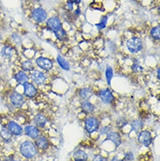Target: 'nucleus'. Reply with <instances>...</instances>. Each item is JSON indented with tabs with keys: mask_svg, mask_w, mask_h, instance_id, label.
<instances>
[{
	"mask_svg": "<svg viewBox=\"0 0 160 161\" xmlns=\"http://www.w3.org/2000/svg\"><path fill=\"white\" fill-rule=\"evenodd\" d=\"M19 153L25 159H32L38 154V149L32 140H25L20 144Z\"/></svg>",
	"mask_w": 160,
	"mask_h": 161,
	"instance_id": "1",
	"label": "nucleus"
},
{
	"mask_svg": "<svg viewBox=\"0 0 160 161\" xmlns=\"http://www.w3.org/2000/svg\"><path fill=\"white\" fill-rule=\"evenodd\" d=\"M30 80L36 87L44 86L47 83L49 80V76L47 73L44 72L40 69H34L32 72L30 73Z\"/></svg>",
	"mask_w": 160,
	"mask_h": 161,
	"instance_id": "2",
	"label": "nucleus"
},
{
	"mask_svg": "<svg viewBox=\"0 0 160 161\" xmlns=\"http://www.w3.org/2000/svg\"><path fill=\"white\" fill-rule=\"evenodd\" d=\"M126 48L131 54H136L144 49V42L141 38L133 36L126 41Z\"/></svg>",
	"mask_w": 160,
	"mask_h": 161,
	"instance_id": "3",
	"label": "nucleus"
},
{
	"mask_svg": "<svg viewBox=\"0 0 160 161\" xmlns=\"http://www.w3.org/2000/svg\"><path fill=\"white\" fill-rule=\"evenodd\" d=\"M8 102L14 109H21L25 103V97L23 94H21L15 89H12L9 93Z\"/></svg>",
	"mask_w": 160,
	"mask_h": 161,
	"instance_id": "4",
	"label": "nucleus"
},
{
	"mask_svg": "<svg viewBox=\"0 0 160 161\" xmlns=\"http://www.w3.org/2000/svg\"><path fill=\"white\" fill-rule=\"evenodd\" d=\"M101 127V121L95 115H89L84 122V129L86 132L88 134H92L98 131Z\"/></svg>",
	"mask_w": 160,
	"mask_h": 161,
	"instance_id": "5",
	"label": "nucleus"
},
{
	"mask_svg": "<svg viewBox=\"0 0 160 161\" xmlns=\"http://www.w3.org/2000/svg\"><path fill=\"white\" fill-rule=\"evenodd\" d=\"M96 96L98 97L101 103L105 105H112L116 101V97L109 88L100 89L96 93Z\"/></svg>",
	"mask_w": 160,
	"mask_h": 161,
	"instance_id": "6",
	"label": "nucleus"
},
{
	"mask_svg": "<svg viewBox=\"0 0 160 161\" xmlns=\"http://www.w3.org/2000/svg\"><path fill=\"white\" fill-rule=\"evenodd\" d=\"M35 65L36 67L40 70L44 72H50L54 68V61L45 56H39L35 59Z\"/></svg>",
	"mask_w": 160,
	"mask_h": 161,
	"instance_id": "7",
	"label": "nucleus"
},
{
	"mask_svg": "<svg viewBox=\"0 0 160 161\" xmlns=\"http://www.w3.org/2000/svg\"><path fill=\"white\" fill-rule=\"evenodd\" d=\"M16 55V46H14L12 42H6L2 46L0 50V56L3 59L5 60H11Z\"/></svg>",
	"mask_w": 160,
	"mask_h": 161,
	"instance_id": "8",
	"label": "nucleus"
},
{
	"mask_svg": "<svg viewBox=\"0 0 160 161\" xmlns=\"http://www.w3.org/2000/svg\"><path fill=\"white\" fill-rule=\"evenodd\" d=\"M31 19L37 24H42L47 19V12L42 7H35L31 11Z\"/></svg>",
	"mask_w": 160,
	"mask_h": 161,
	"instance_id": "9",
	"label": "nucleus"
},
{
	"mask_svg": "<svg viewBox=\"0 0 160 161\" xmlns=\"http://www.w3.org/2000/svg\"><path fill=\"white\" fill-rule=\"evenodd\" d=\"M46 27H47V30L54 33L57 31H59L60 29L62 28L63 25H62L60 17L52 16L48 18L46 21Z\"/></svg>",
	"mask_w": 160,
	"mask_h": 161,
	"instance_id": "10",
	"label": "nucleus"
},
{
	"mask_svg": "<svg viewBox=\"0 0 160 161\" xmlns=\"http://www.w3.org/2000/svg\"><path fill=\"white\" fill-rule=\"evenodd\" d=\"M4 125L7 128V130L11 132L13 137H20L24 133L23 127L16 120H8L5 125Z\"/></svg>",
	"mask_w": 160,
	"mask_h": 161,
	"instance_id": "11",
	"label": "nucleus"
},
{
	"mask_svg": "<svg viewBox=\"0 0 160 161\" xmlns=\"http://www.w3.org/2000/svg\"><path fill=\"white\" fill-rule=\"evenodd\" d=\"M137 140L142 145L145 147H150L152 145V141H153L152 132L148 130H142L138 132Z\"/></svg>",
	"mask_w": 160,
	"mask_h": 161,
	"instance_id": "12",
	"label": "nucleus"
},
{
	"mask_svg": "<svg viewBox=\"0 0 160 161\" xmlns=\"http://www.w3.org/2000/svg\"><path fill=\"white\" fill-rule=\"evenodd\" d=\"M23 88H24L23 89V95L27 99H33L39 94L38 88L31 81H28L25 84L23 85Z\"/></svg>",
	"mask_w": 160,
	"mask_h": 161,
	"instance_id": "13",
	"label": "nucleus"
},
{
	"mask_svg": "<svg viewBox=\"0 0 160 161\" xmlns=\"http://www.w3.org/2000/svg\"><path fill=\"white\" fill-rule=\"evenodd\" d=\"M24 130L25 135L29 138H31L32 140H35L36 138L40 136V130L38 128L36 125H27L25 126Z\"/></svg>",
	"mask_w": 160,
	"mask_h": 161,
	"instance_id": "14",
	"label": "nucleus"
},
{
	"mask_svg": "<svg viewBox=\"0 0 160 161\" xmlns=\"http://www.w3.org/2000/svg\"><path fill=\"white\" fill-rule=\"evenodd\" d=\"M13 79L16 81L17 83L19 85H23L25 84L26 82L30 81V76L27 73L24 72L23 70L21 69H18L16 70L14 74H13Z\"/></svg>",
	"mask_w": 160,
	"mask_h": 161,
	"instance_id": "15",
	"label": "nucleus"
},
{
	"mask_svg": "<svg viewBox=\"0 0 160 161\" xmlns=\"http://www.w3.org/2000/svg\"><path fill=\"white\" fill-rule=\"evenodd\" d=\"M80 110L85 115H93L96 112V106L89 100L80 102Z\"/></svg>",
	"mask_w": 160,
	"mask_h": 161,
	"instance_id": "16",
	"label": "nucleus"
},
{
	"mask_svg": "<svg viewBox=\"0 0 160 161\" xmlns=\"http://www.w3.org/2000/svg\"><path fill=\"white\" fill-rule=\"evenodd\" d=\"M106 136L105 141H111L116 148H118L122 145V136L118 131H109Z\"/></svg>",
	"mask_w": 160,
	"mask_h": 161,
	"instance_id": "17",
	"label": "nucleus"
},
{
	"mask_svg": "<svg viewBox=\"0 0 160 161\" xmlns=\"http://www.w3.org/2000/svg\"><path fill=\"white\" fill-rule=\"evenodd\" d=\"M33 123L38 128H45L46 125H47L48 118L45 114L39 112L35 114V116L33 117Z\"/></svg>",
	"mask_w": 160,
	"mask_h": 161,
	"instance_id": "18",
	"label": "nucleus"
},
{
	"mask_svg": "<svg viewBox=\"0 0 160 161\" xmlns=\"http://www.w3.org/2000/svg\"><path fill=\"white\" fill-rule=\"evenodd\" d=\"M94 95V90L90 87H83L79 89L78 91V97L80 101L89 100Z\"/></svg>",
	"mask_w": 160,
	"mask_h": 161,
	"instance_id": "19",
	"label": "nucleus"
},
{
	"mask_svg": "<svg viewBox=\"0 0 160 161\" xmlns=\"http://www.w3.org/2000/svg\"><path fill=\"white\" fill-rule=\"evenodd\" d=\"M34 144L36 145L37 149L38 151H46L49 148V145H50V142L48 140V138L46 136H40L35 139Z\"/></svg>",
	"mask_w": 160,
	"mask_h": 161,
	"instance_id": "20",
	"label": "nucleus"
},
{
	"mask_svg": "<svg viewBox=\"0 0 160 161\" xmlns=\"http://www.w3.org/2000/svg\"><path fill=\"white\" fill-rule=\"evenodd\" d=\"M0 137L5 144H11L13 140V136L4 125H2L1 130H0Z\"/></svg>",
	"mask_w": 160,
	"mask_h": 161,
	"instance_id": "21",
	"label": "nucleus"
},
{
	"mask_svg": "<svg viewBox=\"0 0 160 161\" xmlns=\"http://www.w3.org/2000/svg\"><path fill=\"white\" fill-rule=\"evenodd\" d=\"M56 61L57 63H58V65H59V67H60L62 70H64V71H70V69H71V65L69 63V61H68L66 58H64V57L62 56V55L58 54L56 57Z\"/></svg>",
	"mask_w": 160,
	"mask_h": 161,
	"instance_id": "22",
	"label": "nucleus"
},
{
	"mask_svg": "<svg viewBox=\"0 0 160 161\" xmlns=\"http://www.w3.org/2000/svg\"><path fill=\"white\" fill-rule=\"evenodd\" d=\"M19 68L21 70H23L24 72L27 73V74H30V73L32 72L35 69L33 62H32V60H27V59H25V60L21 61V63L19 65Z\"/></svg>",
	"mask_w": 160,
	"mask_h": 161,
	"instance_id": "23",
	"label": "nucleus"
},
{
	"mask_svg": "<svg viewBox=\"0 0 160 161\" xmlns=\"http://www.w3.org/2000/svg\"><path fill=\"white\" fill-rule=\"evenodd\" d=\"M144 121L140 118L137 119H134L130 122V128L131 130L135 131V132L138 133L140 130L144 129Z\"/></svg>",
	"mask_w": 160,
	"mask_h": 161,
	"instance_id": "24",
	"label": "nucleus"
},
{
	"mask_svg": "<svg viewBox=\"0 0 160 161\" xmlns=\"http://www.w3.org/2000/svg\"><path fill=\"white\" fill-rule=\"evenodd\" d=\"M73 158L75 161H87L88 159V154L83 150H76L73 153Z\"/></svg>",
	"mask_w": 160,
	"mask_h": 161,
	"instance_id": "25",
	"label": "nucleus"
},
{
	"mask_svg": "<svg viewBox=\"0 0 160 161\" xmlns=\"http://www.w3.org/2000/svg\"><path fill=\"white\" fill-rule=\"evenodd\" d=\"M150 36L155 41L160 40V26L159 25H156L150 29Z\"/></svg>",
	"mask_w": 160,
	"mask_h": 161,
	"instance_id": "26",
	"label": "nucleus"
},
{
	"mask_svg": "<svg viewBox=\"0 0 160 161\" xmlns=\"http://www.w3.org/2000/svg\"><path fill=\"white\" fill-rule=\"evenodd\" d=\"M113 77H114V69L111 66H106L105 69V78H106V82L108 87H110L111 85V80H112Z\"/></svg>",
	"mask_w": 160,
	"mask_h": 161,
	"instance_id": "27",
	"label": "nucleus"
},
{
	"mask_svg": "<svg viewBox=\"0 0 160 161\" xmlns=\"http://www.w3.org/2000/svg\"><path fill=\"white\" fill-rule=\"evenodd\" d=\"M54 36L56 38L57 40H59V41H62V42H64V41H67L68 39V32L65 30L63 27L61 29H60L59 31H57L54 33Z\"/></svg>",
	"mask_w": 160,
	"mask_h": 161,
	"instance_id": "28",
	"label": "nucleus"
},
{
	"mask_svg": "<svg viewBox=\"0 0 160 161\" xmlns=\"http://www.w3.org/2000/svg\"><path fill=\"white\" fill-rule=\"evenodd\" d=\"M108 16L107 15H104V16H102L100 19V21L96 24V27L97 28L98 31H102L107 27V24H108Z\"/></svg>",
	"mask_w": 160,
	"mask_h": 161,
	"instance_id": "29",
	"label": "nucleus"
},
{
	"mask_svg": "<svg viewBox=\"0 0 160 161\" xmlns=\"http://www.w3.org/2000/svg\"><path fill=\"white\" fill-rule=\"evenodd\" d=\"M129 124V121L124 117H118L116 121V126L119 130L124 129V127Z\"/></svg>",
	"mask_w": 160,
	"mask_h": 161,
	"instance_id": "30",
	"label": "nucleus"
},
{
	"mask_svg": "<svg viewBox=\"0 0 160 161\" xmlns=\"http://www.w3.org/2000/svg\"><path fill=\"white\" fill-rule=\"evenodd\" d=\"M11 42L12 44H14V46H19V45L21 44L22 39L18 32H12V35H11Z\"/></svg>",
	"mask_w": 160,
	"mask_h": 161,
	"instance_id": "31",
	"label": "nucleus"
},
{
	"mask_svg": "<svg viewBox=\"0 0 160 161\" xmlns=\"http://www.w3.org/2000/svg\"><path fill=\"white\" fill-rule=\"evenodd\" d=\"M131 71L134 74H142L144 71V68L138 62H135L131 66Z\"/></svg>",
	"mask_w": 160,
	"mask_h": 161,
	"instance_id": "32",
	"label": "nucleus"
},
{
	"mask_svg": "<svg viewBox=\"0 0 160 161\" xmlns=\"http://www.w3.org/2000/svg\"><path fill=\"white\" fill-rule=\"evenodd\" d=\"M98 131L100 133V135H107L109 131H111V127L108 125L102 126L100 127V129L98 130Z\"/></svg>",
	"mask_w": 160,
	"mask_h": 161,
	"instance_id": "33",
	"label": "nucleus"
},
{
	"mask_svg": "<svg viewBox=\"0 0 160 161\" xmlns=\"http://www.w3.org/2000/svg\"><path fill=\"white\" fill-rule=\"evenodd\" d=\"M124 159L126 161H133L135 159V155L131 151H129L124 153Z\"/></svg>",
	"mask_w": 160,
	"mask_h": 161,
	"instance_id": "34",
	"label": "nucleus"
},
{
	"mask_svg": "<svg viewBox=\"0 0 160 161\" xmlns=\"http://www.w3.org/2000/svg\"><path fill=\"white\" fill-rule=\"evenodd\" d=\"M65 6H66V9L68 10V12H72L73 11H74V4H73L70 0H67V1H66Z\"/></svg>",
	"mask_w": 160,
	"mask_h": 161,
	"instance_id": "35",
	"label": "nucleus"
},
{
	"mask_svg": "<svg viewBox=\"0 0 160 161\" xmlns=\"http://www.w3.org/2000/svg\"><path fill=\"white\" fill-rule=\"evenodd\" d=\"M1 161H17V160L14 154H10V155H7V156H4V157L2 158Z\"/></svg>",
	"mask_w": 160,
	"mask_h": 161,
	"instance_id": "36",
	"label": "nucleus"
},
{
	"mask_svg": "<svg viewBox=\"0 0 160 161\" xmlns=\"http://www.w3.org/2000/svg\"><path fill=\"white\" fill-rule=\"evenodd\" d=\"M92 161H108V159L106 157H103L100 154H98V155H96L95 157L93 158Z\"/></svg>",
	"mask_w": 160,
	"mask_h": 161,
	"instance_id": "37",
	"label": "nucleus"
},
{
	"mask_svg": "<svg viewBox=\"0 0 160 161\" xmlns=\"http://www.w3.org/2000/svg\"><path fill=\"white\" fill-rule=\"evenodd\" d=\"M80 14H81V9H80V7H79V6H78L75 10L73 11V15H74V18H78Z\"/></svg>",
	"mask_w": 160,
	"mask_h": 161,
	"instance_id": "38",
	"label": "nucleus"
},
{
	"mask_svg": "<svg viewBox=\"0 0 160 161\" xmlns=\"http://www.w3.org/2000/svg\"><path fill=\"white\" fill-rule=\"evenodd\" d=\"M71 2H72L74 4H75V5H77V6H79V5L81 4L82 0H71Z\"/></svg>",
	"mask_w": 160,
	"mask_h": 161,
	"instance_id": "39",
	"label": "nucleus"
},
{
	"mask_svg": "<svg viewBox=\"0 0 160 161\" xmlns=\"http://www.w3.org/2000/svg\"><path fill=\"white\" fill-rule=\"evenodd\" d=\"M160 69L159 68H157V71H156V76H157V80H160Z\"/></svg>",
	"mask_w": 160,
	"mask_h": 161,
	"instance_id": "40",
	"label": "nucleus"
},
{
	"mask_svg": "<svg viewBox=\"0 0 160 161\" xmlns=\"http://www.w3.org/2000/svg\"><path fill=\"white\" fill-rule=\"evenodd\" d=\"M110 161H123V160H121L120 158L117 157V156H114V157L112 158V159H111Z\"/></svg>",
	"mask_w": 160,
	"mask_h": 161,
	"instance_id": "41",
	"label": "nucleus"
},
{
	"mask_svg": "<svg viewBox=\"0 0 160 161\" xmlns=\"http://www.w3.org/2000/svg\"><path fill=\"white\" fill-rule=\"evenodd\" d=\"M33 1H35V2H40L41 0H33Z\"/></svg>",
	"mask_w": 160,
	"mask_h": 161,
	"instance_id": "42",
	"label": "nucleus"
}]
</instances>
